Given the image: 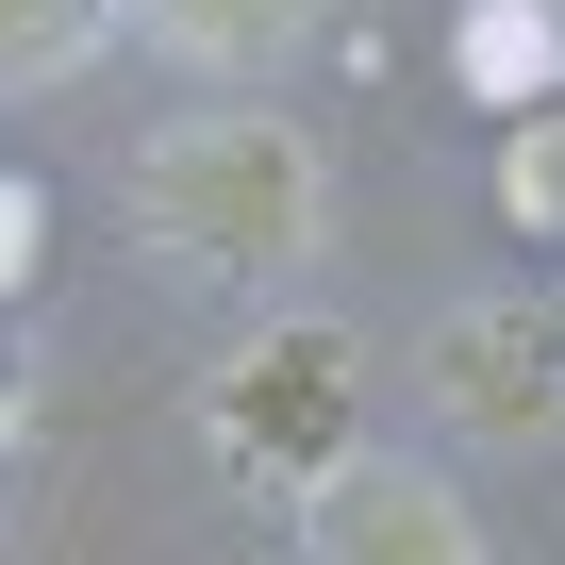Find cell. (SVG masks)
I'll return each instance as SVG.
<instances>
[{
    "instance_id": "3957f363",
    "label": "cell",
    "mask_w": 565,
    "mask_h": 565,
    "mask_svg": "<svg viewBox=\"0 0 565 565\" xmlns=\"http://www.w3.org/2000/svg\"><path fill=\"white\" fill-rule=\"evenodd\" d=\"M433 399H449V433H482V449H548V433H565V317H548V300H466V317H433Z\"/></svg>"
},
{
    "instance_id": "5b68a950",
    "label": "cell",
    "mask_w": 565,
    "mask_h": 565,
    "mask_svg": "<svg viewBox=\"0 0 565 565\" xmlns=\"http://www.w3.org/2000/svg\"><path fill=\"white\" fill-rule=\"evenodd\" d=\"M449 67H466L482 100H515V117H532V100L565 84V0H482V18L449 34Z\"/></svg>"
},
{
    "instance_id": "52a82bcc",
    "label": "cell",
    "mask_w": 565,
    "mask_h": 565,
    "mask_svg": "<svg viewBox=\"0 0 565 565\" xmlns=\"http://www.w3.org/2000/svg\"><path fill=\"white\" fill-rule=\"evenodd\" d=\"M117 34V0H0V100H34V84H67L84 51Z\"/></svg>"
},
{
    "instance_id": "ba28073f",
    "label": "cell",
    "mask_w": 565,
    "mask_h": 565,
    "mask_svg": "<svg viewBox=\"0 0 565 565\" xmlns=\"http://www.w3.org/2000/svg\"><path fill=\"white\" fill-rule=\"evenodd\" d=\"M515 216H532V233H565V117H532V134H515Z\"/></svg>"
},
{
    "instance_id": "277c9868",
    "label": "cell",
    "mask_w": 565,
    "mask_h": 565,
    "mask_svg": "<svg viewBox=\"0 0 565 565\" xmlns=\"http://www.w3.org/2000/svg\"><path fill=\"white\" fill-rule=\"evenodd\" d=\"M300 548H317V565H499L482 515H466L433 466H399V449H350V466L300 499Z\"/></svg>"
},
{
    "instance_id": "7a4b0ae2",
    "label": "cell",
    "mask_w": 565,
    "mask_h": 565,
    "mask_svg": "<svg viewBox=\"0 0 565 565\" xmlns=\"http://www.w3.org/2000/svg\"><path fill=\"white\" fill-rule=\"evenodd\" d=\"M216 449H233L266 499H317V482L350 466V333H333V317L249 333L233 383H216Z\"/></svg>"
},
{
    "instance_id": "6da1fadb",
    "label": "cell",
    "mask_w": 565,
    "mask_h": 565,
    "mask_svg": "<svg viewBox=\"0 0 565 565\" xmlns=\"http://www.w3.org/2000/svg\"><path fill=\"white\" fill-rule=\"evenodd\" d=\"M134 216L200 282H282V266L333 249V167L300 117H167L134 150Z\"/></svg>"
},
{
    "instance_id": "8992f818",
    "label": "cell",
    "mask_w": 565,
    "mask_h": 565,
    "mask_svg": "<svg viewBox=\"0 0 565 565\" xmlns=\"http://www.w3.org/2000/svg\"><path fill=\"white\" fill-rule=\"evenodd\" d=\"M150 34H167V67H282L317 34V0H150Z\"/></svg>"
},
{
    "instance_id": "9c48e42d",
    "label": "cell",
    "mask_w": 565,
    "mask_h": 565,
    "mask_svg": "<svg viewBox=\"0 0 565 565\" xmlns=\"http://www.w3.org/2000/svg\"><path fill=\"white\" fill-rule=\"evenodd\" d=\"M34 266V183H0V282Z\"/></svg>"
}]
</instances>
